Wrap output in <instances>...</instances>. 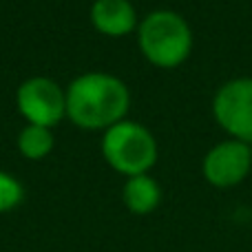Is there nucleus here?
Segmentation results:
<instances>
[{
  "instance_id": "1",
  "label": "nucleus",
  "mask_w": 252,
  "mask_h": 252,
  "mask_svg": "<svg viewBox=\"0 0 252 252\" xmlns=\"http://www.w3.org/2000/svg\"><path fill=\"white\" fill-rule=\"evenodd\" d=\"M128 89L109 73H84L69 84L66 115L82 128H111L124 120L128 111Z\"/></svg>"
},
{
  "instance_id": "2",
  "label": "nucleus",
  "mask_w": 252,
  "mask_h": 252,
  "mask_svg": "<svg viewBox=\"0 0 252 252\" xmlns=\"http://www.w3.org/2000/svg\"><path fill=\"white\" fill-rule=\"evenodd\" d=\"M190 27L175 11H153L139 25V49L157 66L173 69L188 58Z\"/></svg>"
},
{
  "instance_id": "3",
  "label": "nucleus",
  "mask_w": 252,
  "mask_h": 252,
  "mask_svg": "<svg viewBox=\"0 0 252 252\" xmlns=\"http://www.w3.org/2000/svg\"><path fill=\"white\" fill-rule=\"evenodd\" d=\"M102 153L104 159L126 177L146 175V170L157 161V144L153 135L144 126L126 120L106 128Z\"/></svg>"
},
{
  "instance_id": "4",
  "label": "nucleus",
  "mask_w": 252,
  "mask_h": 252,
  "mask_svg": "<svg viewBox=\"0 0 252 252\" xmlns=\"http://www.w3.org/2000/svg\"><path fill=\"white\" fill-rule=\"evenodd\" d=\"M18 111L33 126L53 128L66 115V93L49 78H29L18 89Z\"/></svg>"
},
{
  "instance_id": "5",
  "label": "nucleus",
  "mask_w": 252,
  "mask_h": 252,
  "mask_svg": "<svg viewBox=\"0 0 252 252\" xmlns=\"http://www.w3.org/2000/svg\"><path fill=\"white\" fill-rule=\"evenodd\" d=\"M217 122L239 142H252V80L241 78L223 84L213 102Z\"/></svg>"
},
{
  "instance_id": "6",
  "label": "nucleus",
  "mask_w": 252,
  "mask_h": 252,
  "mask_svg": "<svg viewBox=\"0 0 252 252\" xmlns=\"http://www.w3.org/2000/svg\"><path fill=\"white\" fill-rule=\"evenodd\" d=\"M252 166V153L246 142L232 139L215 146L204 159V175L213 186L228 188L246 179Z\"/></svg>"
},
{
  "instance_id": "7",
  "label": "nucleus",
  "mask_w": 252,
  "mask_h": 252,
  "mask_svg": "<svg viewBox=\"0 0 252 252\" xmlns=\"http://www.w3.org/2000/svg\"><path fill=\"white\" fill-rule=\"evenodd\" d=\"M91 20L104 35H126L135 29V9L128 0H95L91 7Z\"/></svg>"
},
{
  "instance_id": "8",
  "label": "nucleus",
  "mask_w": 252,
  "mask_h": 252,
  "mask_svg": "<svg viewBox=\"0 0 252 252\" xmlns=\"http://www.w3.org/2000/svg\"><path fill=\"white\" fill-rule=\"evenodd\" d=\"M122 197H124L126 208H128L130 213L148 215L159 204L161 190L153 177H148V175H137V177H128Z\"/></svg>"
},
{
  "instance_id": "9",
  "label": "nucleus",
  "mask_w": 252,
  "mask_h": 252,
  "mask_svg": "<svg viewBox=\"0 0 252 252\" xmlns=\"http://www.w3.org/2000/svg\"><path fill=\"white\" fill-rule=\"evenodd\" d=\"M18 148L27 159H42L53 148V135L51 128L29 124L18 137Z\"/></svg>"
},
{
  "instance_id": "10",
  "label": "nucleus",
  "mask_w": 252,
  "mask_h": 252,
  "mask_svg": "<svg viewBox=\"0 0 252 252\" xmlns=\"http://www.w3.org/2000/svg\"><path fill=\"white\" fill-rule=\"evenodd\" d=\"M22 197H25L22 184L18 179H13L11 175L0 170V213L13 210L22 201Z\"/></svg>"
}]
</instances>
